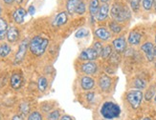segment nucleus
Listing matches in <instances>:
<instances>
[{
  "label": "nucleus",
  "instance_id": "obj_1",
  "mask_svg": "<svg viewBox=\"0 0 156 120\" xmlns=\"http://www.w3.org/2000/svg\"><path fill=\"white\" fill-rule=\"evenodd\" d=\"M110 15L114 19V21H117L118 23L126 22V20L130 19L131 12L126 5L116 2L113 4L110 10Z\"/></svg>",
  "mask_w": 156,
  "mask_h": 120
},
{
  "label": "nucleus",
  "instance_id": "obj_2",
  "mask_svg": "<svg viewBox=\"0 0 156 120\" xmlns=\"http://www.w3.org/2000/svg\"><path fill=\"white\" fill-rule=\"evenodd\" d=\"M100 113L105 120H114L121 115V108L117 103L106 101L101 105Z\"/></svg>",
  "mask_w": 156,
  "mask_h": 120
},
{
  "label": "nucleus",
  "instance_id": "obj_3",
  "mask_svg": "<svg viewBox=\"0 0 156 120\" xmlns=\"http://www.w3.org/2000/svg\"><path fill=\"white\" fill-rule=\"evenodd\" d=\"M49 45V40L42 36L37 35L34 37L29 43L30 52L34 55L40 56L45 52L47 47Z\"/></svg>",
  "mask_w": 156,
  "mask_h": 120
},
{
  "label": "nucleus",
  "instance_id": "obj_4",
  "mask_svg": "<svg viewBox=\"0 0 156 120\" xmlns=\"http://www.w3.org/2000/svg\"><path fill=\"white\" fill-rule=\"evenodd\" d=\"M143 98H144V95L141 90H131L126 93V101L133 110H137L141 106Z\"/></svg>",
  "mask_w": 156,
  "mask_h": 120
},
{
  "label": "nucleus",
  "instance_id": "obj_5",
  "mask_svg": "<svg viewBox=\"0 0 156 120\" xmlns=\"http://www.w3.org/2000/svg\"><path fill=\"white\" fill-rule=\"evenodd\" d=\"M29 43H30L29 40L27 38L22 40V42L20 43L18 51L16 53V56H15V64H19L23 61V59L26 55V52H27V49H28Z\"/></svg>",
  "mask_w": 156,
  "mask_h": 120
},
{
  "label": "nucleus",
  "instance_id": "obj_6",
  "mask_svg": "<svg viewBox=\"0 0 156 120\" xmlns=\"http://www.w3.org/2000/svg\"><path fill=\"white\" fill-rule=\"evenodd\" d=\"M99 57V53L93 48H88L83 50L80 55V60L81 61H94Z\"/></svg>",
  "mask_w": 156,
  "mask_h": 120
},
{
  "label": "nucleus",
  "instance_id": "obj_7",
  "mask_svg": "<svg viewBox=\"0 0 156 120\" xmlns=\"http://www.w3.org/2000/svg\"><path fill=\"white\" fill-rule=\"evenodd\" d=\"M98 69V64L95 63L94 61H87L80 65V71L88 75H93L95 73H97Z\"/></svg>",
  "mask_w": 156,
  "mask_h": 120
},
{
  "label": "nucleus",
  "instance_id": "obj_8",
  "mask_svg": "<svg viewBox=\"0 0 156 120\" xmlns=\"http://www.w3.org/2000/svg\"><path fill=\"white\" fill-rule=\"evenodd\" d=\"M99 87L100 89L103 91V92H108L111 89V86H112V78L104 73L99 77Z\"/></svg>",
  "mask_w": 156,
  "mask_h": 120
},
{
  "label": "nucleus",
  "instance_id": "obj_9",
  "mask_svg": "<svg viewBox=\"0 0 156 120\" xmlns=\"http://www.w3.org/2000/svg\"><path fill=\"white\" fill-rule=\"evenodd\" d=\"M141 51L144 52L147 61H153L154 59V46L151 42H145L141 46Z\"/></svg>",
  "mask_w": 156,
  "mask_h": 120
},
{
  "label": "nucleus",
  "instance_id": "obj_10",
  "mask_svg": "<svg viewBox=\"0 0 156 120\" xmlns=\"http://www.w3.org/2000/svg\"><path fill=\"white\" fill-rule=\"evenodd\" d=\"M126 40L124 36H120L115 38L112 41V46L115 50V52L118 53H122L124 52L126 49Z\"/></svg>",
  "mask_w": 156,
  "mask_h": 120
},
{
  "label": "nucleus",
  "instance_id": "obj_11",
  "mask_svg": "<svg viewBox=\"0 0 156 120\" xmlns=\"http://www.w3.org/2000/svg\"><path fill=\"white\" fill-rule=\"evenodd\" d=\"M95 36L97 38H99L101 41H108L111 38V35L110 32L108 31L105 27H100V28H97L94 32Z\"/></svg>",
  "mask_w": 156,
  "mask_h": 120
},
{
  "label": "nucleus",
  "instance_id": "obj_12",
  "mask_svg": "<svg viewBox=\"0 0 156 120\" xmlns=\"http://www.w3.org/2000/svg\"><path fill=\"white\" fill-rule=\"evenodd\" d=\"M95 86V80L89 76V75H84L80 78V87L83 91H90L94 88Z\"/></svg>",
  "mask_w": 156,
  "mask_h": 120
},
{
  "label": "nucleus",
  "instance_id": "obj_13",
  "mask_svg": "<svg viewBox=\"0 0 156 120\" xmlns=\"http://www.w3.org/2000/svg\"><path fill=\"white\" fill-rule=\"evenodd\" d=\"M141 39H142L141 33L136 31H132L128 35L127 42L130 46H138L141 43Z\"/></svg>",
  "mask_w": 156,
  "mask_h": 120
},
{
  "label": "nucleus",
  "instance_id": "obj_14",
  "mask_svg": "<svg viewBox=\"0 0 156 120\" xmlns=\"http://www.w3.org/2000/svg\"><path fill=\"white\" fill-rule=\"evenodd\" d=\"M22 76L21 75H19V73H12V76H11V80H10V83H11V87L12 89L15 90H18L21 88L22 86Z\"/></svg>",
  "mask_w": 156,
  "mask_h": 120
},
{
  "label": "nucleus",
  "instance_id": "obj_15",
  "mask_svg": "<svg viewBox=\"0 0 156 120\" xmlns=\"http://www.w3.org/2000/svg\"><path fill=\"white\" fill-rule=\"evenodd\" d=\"M99 9H100L99 0H91L89 3V12H90V16L92 19V23L97 19Z\"/></svg>",
  "mask_w": 156,
  "mask_h": 120
},
{
  "label": "nucleus",
  "instance_id": "obj_16",
  "mask_svg": "<svg viewBox=\"0 0 156 120\" xmlns=\"http://www.w3.org/2000/svg\"><path fill=\"white\" fill-rule=\"evenodd\" d=\"M108 12H109V6L106 3H104L101 6H100L99 12L97 15V20L100 22H103L107 18L108 16Z\"/></svg>",
  "mask_w": 156,
  "mask_h": 120
},
{
  "label": "nucleus",
  "instance_id": "obj_17",
  "mask_svg": "<svg viewBox=\"0 0 156 120\" xmlns=\"http://www.w3.org/2000/svg\"><path fill=\"white\" fill-rule=\"evenodd\" d=\"M67 20H68V16H67V12H62L57 15V16L55 17L53 21V26L55 27H59V26H62L64 25Z\"/></svg>",
  "mask_w": 156,
  "mask_h": 120
},
{
  "label": "nucleus",
  "instance_id": "obj_18",
  "mask_svg": "<svg viewBox=\"0 0 156 120\" xmlns=\"http://www.w3.org/2000/svg\"><path fill=\"white\" fill-rule=\"evenodd\" d=\"M26 15H27V12H26L25 9L18 8L15 11V12H13V15H12L13 20H15L17 24H21L24 21V18H25Z\"/></svg>",
  "mask_w": 156,
  "mask_h": 120
},
{
  "label": "nucleus",
  "instance_id": "obj_19",
  "mask_svg": "<svg viewBox=\"0 0 156 120\" xmlns=\"http://www.w3.org/2000/svg\"><path fill=\"white\" fill-rule=\"evenodd\" d=\"M19 36V32L17 30V28L16 27H11V28L8 29V32H7V39L8 41L11 43H15L16 40L18 39Z\"/></svg>",
  "mask_w": 156,
  "mask_h": 120
},
{
  "label": "nucleus",
  "instance_id": "obj_20",
  "mask_svg": "<svg viewBox=\"0 0 156 120\" xmlns=\"http://www.w3.org/2000/svg\"><path fill=\"white\" fill-rule=\"evenodd\" d=\"M80 2H81V0H68V1H67V4H66L67 12H68L69 15H74V13H76V11H77Z\"/></svg>",
  "mask_w": 156,
  "mask_h": 120
},
{
  "label": "nucleus",
  "instance_id": "obj_21",
  "mask_svg": "<svg viewBox=\"0 0 156 120\" xmlns=\"http://www.w3.org/2000/svg\"><path fill=\"white\" fill-rule=\"evenodd\" d=\"M7 32H8V24L5 19L0 18V40H3L7 36Z\"/></svg>",
  "mask_w": 156,
  "mask_h": 120
},
{
  "label": "nucleus",
  "instance_id": "obj_22",
  "mask_svg": "<svg viewBox=\"0 0 156 120\" xmlns=\"http://www.w3.org/2000/svg\"><path fill=\"white\" fill-rule=\"evenodd\" d=\"M112 52H113L112 47L110 45H106V46L104 47L103 51H101V57L103 58L104 60L105 59H108V58L110 57V55H112Z\"/></svg>",
  "mask_w": 156,
  "mask_h": 120
},
{
  "label": "nucleus",
  "instance_id": "obj_23",
  "mask_svg": "<svg viewBox=\"0 0 156 120\" xmlns=\"http://www.w3.org/2000/svg\"><path fill=\"white\" fill-rule=\"evenodd\" d=\"M12 48L8 44H2L0 46V57H6L11 53Z\"/></svg>",
  "mask_w": 156,
  "mask_h": 120
},
{
  "label": "nucleus",
  "instance_id": "obj_24",
  "mask_svg": "<svg viewBox=\"0 0 156 120\" xmlns=\"http://www.w3.org/2000/svg\"><path fill=\"white\" fill-rule=\"evenodd\" d=\"M133 85L136 89L138 90H143L147 87V82L146 80L143 79V78H140V77H137L134 79V82H133Z\"/></svg>",
  "mask_w": 156,
  "mask_h": 120
},
{
  "label": "nucleus",
  "instance_id": "obj_25",
  "mask_svg": "<svg viewBox=\"0 0 156 120\" xmlns=\"http://www.w3.org/2000/svg\"><path fill=\"white\" fill-rule=\"evenodd\" d=\"M37 86H38V90L40 92H45L47 87H48V80H47L46 77H44V76H40L38 78Z\"/></svg>",
  "mask_w": 156,
  "mask_h": 120
},
{
  "label": "nucleus",
  "instance_id": "obj_26",
  "mask_svg": "<svg viewBox=\"0 0 156 120\" xmlns=\"http://www.w3.org/2000/svg\"><path fill=\"white\" fill-rule=\"evenodd\" d=\"M109 29L114 33H120L123 31V27H122L120 23H118L117 21H111L109 23Z\"/></svg>",
  "mask_w": 156,
  "mask_h": 120
},
{
  "label": "nucleus",
  "instance_id": "obj_27",
  "mask_svg": "<svg viewBox=\"0 0 156 120\" xmlns=\"http://www.w3.org/2000/svg\"><path fill=\"white\" fill-rule=\"evenodd\" d=\"M19 112L22 115H30V105L27 102H23L19 106Z\"/></svg>",
  "mask_w": 156,
  "mask_h": 120
},
{
  "label": "nucleus",
  "instance_id": "obj_28",
  "mask_svg": "<svg viewBox=\"0 0 156 120\" xmlns=\"http://www.w3.org/2000/svg\"><path fill=\"white\" fill-rule=\"evenodd\" d=\"M155 95V86H151V88H148L145 93V99L147 100V101H151V100L154 97Z\"/></svg>",
  "mask_w": 156,
  "mask_h": 120
},
{
  "label": "nucleus",
  "instance_id": "obj_29",
  "mask_svg": "<svg viewBox=\"0 0 156 120\" xmlns=\"http://www.w3.org/2000/svg\"><path fill=\"white\" fill-rule=\"evenodd\" d=\"M60 119V112L59 110L52 111L47 115V120H59Z\"/></svg>",
  "mask_w": 156,
  "mask_h": 120
},
{
  "label": "nucleus",
  "instance_id": "obj_30",
  "mask_svg": "<svg viewBox=\"0 0 156 120\" xmlns=\"http://www.w3.org/2000/svg\"><path fill=\"white\" fill-rule=\"evenodd\" d=\"M88 35H89V31H88V29L81 28L79 31H77V32L75 33V37L76 38H84Z\"/></svg>",
  "mask_w": 156,
  "mask_h": 120
},
{
  "label": "nucleus",
  "instance_id": "obj_31",
  "mask_svg": "<svg viewBox=\"0 0 156 120\" xmlns=\"http://www.w3.org/2000/svg\"><path fill=\"white\" fill-rule=\"evenodd\" d=\"M27 120H43V116L39 112L36 111V112H30V115H28Z\"/></svg>",
  "mask_w": 156,
  "mask_h": 120
},
{
  "label": "nucleus",
  "instance_id": "obj_32",
  "mask_svg": "<svg viewBox=\"0 0 156 120\" xmlns=\"http://www.w3.org/2000/svg\"><path fill=\"white\" fill-rule=\"evenodd\" d=\"M109 61L112 65H117L120 61H121V56H120V53L118 52H112V55L109 57Z\"/></svg>",
  "mask_w": 156,
  "mask_h": 120
},
{
  "label": "nucleus",
  "instance_id": "obj_33",
  "mask_svg": "<svg viewBox=\"0 0 156 120\" xmlns=\"http://www.w3.org/2000/svg\"><path fill=\"white\" fill-rule=\"evenodd\" d=\"M154 4V0H142V6L146 11H150L152 9Z\"/></svg>",
  "mask_w": 156,
  "mask_h": 120
},
{
  "label": "nucleus",
  "instance_id": "obj_34",
  "mask_svg": "<svg viewBox=\"0 0 156 120\" xmlns=\"http://www.w3.org/2000/svg\"><path fill=\"white\" fill-rule=\"evenodd\" d=\"M140 2H141V0H129L130 7H131V9H132L134 12H137V11L139 10Z\"/></svg>",
  "mask_w": 156,
  "mask_h": 120
},
{
  "label": "nucleus",
  "instance_id": "obj_35",
  "mask_svg": "<svg viewBox=\"0 0 156 120\" xmlns=\"http://www.w3.org/2000/svg\"><path fill=\"white\" fill-rule=\"evenodd\" d=\"M86 11V8H85V4L81 1L78 7V9L76 11V13H78V15H84V12Z\"/></svg>",
  "mask_w": 156,
  "mask_h": 120
},
{
  "label": "nucleus",
  "instance_id": "obj_36",
  "mask_svg": "<svg viewBox=\"0 0 156 120\" xmlns=\"http://www.w3.org/2000/svg\"><path fill=\"white\" fill-rule=\"evenodd\" d=\"M92 48L99 53V55H101V51H103L104 47H103V45H101V42H95Z\"/></svg>",
  "mask_w": 156,
  "mask_h": 120
},
{
  "label": "nucleus",
  "instance_id": "obj_37",
  "mask_svg": "<svg viewBox=\"0 0 156 120\" xmlns=\"http://www.w3.org/2000/svg\"><path fill=\"white\" fill-rule=\"evenodd\" d=\"M85 98H86L88 103H92L94 101V99H95V93L89 91V92H87L85 95Z\"/></svg>",
  "mask_w": 156,
  "mask_h": 120
},
{
  "label": "nucleus",
  "instance_id": "obj_38",
  "mask_svg": "<svg viewBox=\"0 0 156 120\" xmlns=\"http://www.w3.org/2000/svg\"><path fill=\"white\" fill-rule=\"evenodd\" d=\"M12 120H24L22 115H16L12 117Z\"/></svg>",
  "mask_w": 156,
  "mask_h": 120
},
{
  "label": "nucleus",
  "instance_id": "obj_39",
  "mask_svg": "<svg viewBox=\"0 0 156 120\" xmlns=\"http://www.w3.org/2000/svg\"><path fill=\"white\" fill-rule=\"evenodd\" d=\"M59 120H74V119H73L72 116H70L68 115H62V117H60Z\"/></svg>",
  "mask_w": 156,
  "mask_h": 120
},
{
  "label": "nucleus",
  "instance_id": "obj_40",
  "mask_svg": "<svg viewBox=\"0 0 156 120\" xmlns=\"http://www.w3.org/2000/svg\"><path fill=\"white\" fill-rule=\"evenodd\" d=\"M35 12H36V9H35V7L34 6H30L29 7V9H28V12L30 13V15H34V13H35Z\"/></svg>",
  "mask_w": 156,
  "mask_h": 120
},
{
  "label": "nucleus",
  "instance_id": "obj_41",
  "mask_svg": "<svg viewBox=\"0 0 156 120\" xmlns=\"http://www.w3.org/2000/svg\"><path fill=\"white\" fill-rule=\"evenodd\" d=\"M3 1H4L6 4H12L13 1H15V0H3Z\"/></svg>",
  "mask_w": 156,
  "mask_h": 120
},
{
  "label": "nucleus",
  "instance_id": "obj_42",
  "mask_svg": "<svg viewBox=\"0 0 156 120\" xmlns=\"http://www.w3.org/2000/svg\"><path fill=\"white\" fill-rule=\"evenodd\" d=\"M141 120H152L151 117H144V118H142Z\"/></svg>",
  "mask_w": 156,
  "mask_h": 120
},
{
  "label": "nucleus",
  "instance_id": "obj_43",
  "mask_svg": "<svg viewBox=\"0 0 156 120\" xmlns=\"http://www.w3.org/2000/svg\"><path fill=\"white\" fill-rule=\"evenodd\" d=\"M16 1L18 4H21V3L23 2V0H16Z\"/></svg>",
  "mask_w": 156,
  "mask_h": 120
},
{
  "label": "nucleus",
  "instance_id": "obj_44",
  "mask_svg": "<svg viewBox=\"0 0 156 120\" xmlns=\"http://www.w3.org/2000/svg\"><path fill=\"white\" fill-rule=\"evenodd\" d=\"M154 56H156V46H154Z\"/></svg>",
  "mask_w": 156,
  "mask_h": 120
},
{
  "label": "nucleus",
  "instance_id": "obj_45",
  "mask_svg": "<svg viewBox=\"0 0 156 120\" xmlns=\"http://www.w3.org/2000/svg\"><path fill=\"white\" fill-rule=\"evenodd\" d=\"M101 1L103 2V3H106L107 1H109V0H101Z\"/></svg>",
  "mask_w": 156,
  "mask_h": 120
},
{
  "label": "nucleus",
  "instance_id": "obj_46",
  "mask_svg": "<svg viewBox=\"0 0 156 120\" xmlns=\"http://www.w3.org/2000/svg\"><path fill=\"white\" fill-rule=\"evenodd\" d=\"M154 102H155V105H156V93H155V95H154Z\"/></svg>",
  "mask_w": 156,
  "mask_h": 120
},
{
  "label": "nucleus",
  "instance_id": "obj_47",
  "mask_svg": "<svg viewBox=\"0 0 156 120\" xmlns=\"http://www.w3.org/2000/svg\"><path fill=\"white\" fill-rule=\"evenodd\" d=\"M154 8H155V11H156V2H155V4H154Z\"/></svg>",
  "mask_w": 156,
  "mask_h": 120
},
{
  "label": "nucleus",
  "instance_id": "obj_48",
  "mask_svg": "<svg viewBox=\"0 0 156 120\" xmlns=\"http://www.w3.org/2000/svg\"><path fill=\"white\" fill-rule=\"evenodd\" d=\"M154 40H155V43H156V35H155V37H154Z\"/></svg>",
  "mask_w": 156,
  "mask_h": 120
},
{
  "label": "nucleus",
  "instance_id": "obj_49",
  "mask_svg": "<svg viewBox=\"0 0 156 120\" xmlns=\"http://www.w3.org/2000/svg\"><path fill=\"white\" fill-rule=\"evenodd\" d=\"M154 66H155V68H156V61H155V63H154Z\"/></svg>",
  "mask_w": 156,
  "mask_h": 120
},
{
  "label": "nucleus",
  "instance_id": "obj_50",
  "mask_svg": "<svg viewBox=\"0 0 156 120\" xmlns=\"http://www.w3.org/2000/svg\"><path fill=\"white\" fill-rule=\"evenodd\" d=\"M1 118H2V117H1V115H0V120H1Z\"/></svg>",
  "mask_w": 156,
  "mask_h": 120
},
{
  "label": "nucleus",
  "instance_id": "obj_51",
  "mask_svg": "<svg viewBox=\"0 0 156 120\" xmlns=\"http://www.w3.org/2000/svg\"><path fill=\"white\" fill-rule=\"evenodd\" d=\"M0 13H1V8H0Z\"/></svg>",
  "mask_w": 156,
  "mask_h": 120
}]
</instances>
